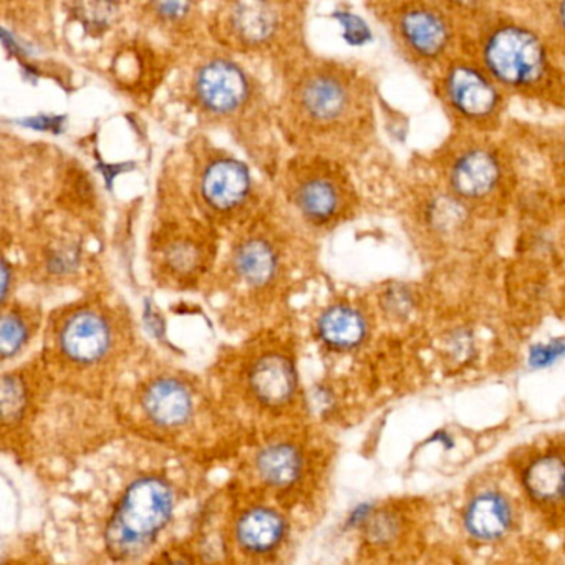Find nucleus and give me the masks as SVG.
Returning <instances> with one entry per match:
<instances>
[{"mask_svg": "<svg viewBox=\"0 0 565 565\" xmlns=\"http://www.w3.org/2000/svg\"><path fill=\"white\" fill-rule=\"evenodd\" d=\"M9 289V267L8 263H4V269H2V290H4V297L8 296Z\"/></svg>", "mask_w": 565, "mask_h": 565, "instance_id": "27", "label": "nucleus"}, {"mask_svg": "<svg viewBox=\"0 0 565 565\" xmlns=\"http://www.w3.org/2000/svg\"><path fill=\"white\" fill-rule=\"evenodd\" d=\"M512 522L511 505L498 492H482L466 509L465 525L479 541H494L508 532Z\"/></svg>", "mask_w": 565, "mask_h": 565, "instance_id": "15", "label": "nucleus"}, {"mask_svg": "<svg viewBox=\"0 0 565 565\" xmlns=\"http://www.w3.org/2000/svg\"><path fill=\"white\" fill-rule=\"evenodd\" d=\"M120 12L121 0H75V15L94 35L108 31Z\"/></svg>", "mask_w": 565, "mask_h": 565, "instance_id": "21", "label": "nucleus"}, {"mask_svg": "<svg viewBox=\"0 0 565 565\" xmlns=\"http://www.w3.org/2000/svg\"><path fill=\"white\" fill-rule=\"evenodd\" d=\"M2 406H4V418L14 419L24 408V388L14 379L4 380L2 390Z\"/></svg>", "mask_w": 565, "mask_h": 565, "instance_id": "23", "label": "nucleus"}, {"mask_svg": "<svg viewBox=\"0 0 565 565\" xmlns=\"http://www.w3.org/2000/svg\"><path fill=\"white\" fill-rule=\"evenodd\" d=\"M207 0H131L135 21L184 51L201 44L206 31Z\"/></svg>", "mask_w": 565, "mask_h": 565, "instance_id": "8", "label": "nucleus"}, {"mask_svg": "<svg viewBox=\"0 0 565 565\" xmlns=\"http://www.w3.org/2000/svg\"><path fill=\"white\" fill-rule=\"evenodd\" d=\"M110 327L100 313L84 310L74 313L61 332L62 352L77 363H94L107 353Z\"/></svg>", "mask_w": 565, "mask_h": 565, "instance_id": "10", "label": "nucleus"}, {"mask_svg": "<svg viewBox=\"0 0 565 565\" xmlns=\"http://www.w3.org/2000/svg\"><path fill=\"white\" fill-rule=\"evenodd\" d=\"M455 4H458L459 8H478L479 4H482L484 0H451Z\"/></svg>", "mask_w": 565, "mask_h": 565, "instance_id": "26", "label": "nucleus"}, {"mask_svg": "<svg viewBox=\"0 0 565 565\" xmlns=\"http://www.w3.org/2000/svg\"><path fill=\"white\" fill-rule=\"evenodd\" d=\"M280 138L299 153L333 158L362 128L366 95L355 72L307 54L280 72Z\"/></svg>", "mask_w": 565, "mask_h": 565, "instance_id": "2", "label": "nucleus"}, {"mask_svg": "<svg viewBox=\"0 0 565 565\" xmlns=\"http://www.w3.org/2000/svg\"><path fill=\"white\" fill-rule=\"evenodd\" d=\"M170 486L158 478L138 479L121 499L107 529V547L118 558L141 554L170 521Z\"/></svg>", "mask_w": 565, "mask_h": 565, "instance_id": "4", "label": "nucleus"}, {"mask_svg": "<svg viewBox=\"0 0 565 565\" xmlns=\"http://www.w3.org/2000/svg\"><path fill=\"white\" fill-rule=\"evenodd\" d=\"M561 21H562V25H564V29H565V0H564V4H562V8H561Z\"/></svg>", "mask_w": 565, "mask_h": 565, "instance_id": "28", "label": "nucleus"}, {"mask_svg": "<svg viewBox=\"0 0 565 565\" xmlns=\"http://www.w3.org/2000/svg\"><path fill=\"white\" fill-rule=\"evenodd\" d=\"M188 52L174 81L178 102L201 127L230 135L257 163L273 164L279 154V125L263 81L244 58L214 42Z\"/></svg>", "mask_w": 565, "mask_h": 565, "instance_id": "1", "label": "nucleus"}, {"mask_svg": "<svg viewBox=\"0 0 565 565\" xmlns=\"http://www.w3.org/2000/svg\"><path fill=\"white\" fill-rule=\"evenodd\" d=\"M319 333L330 347L353 349L365 339L366 322L352 307L337 306L320 317Z\"/></svg>", "mask_w": 565, "mask_h": 565, "instance_id": "17", "label": "nucleus"}, {"mask_svg": "<svg viewBox=\"0 0 565 565\" xmlns=\"http://www.w3.org/2000/svg\"><path fill=\"white\" fill-rule=\"evenodd\" d=\"M562 498L565 499V478H564V488H562Z\"/></svg>", "mask_w": 565, "mask_h": 565, "instance_id": "29", "label": "nucleus"}, {"mask_svg": "<svg viewBox=\"0 0 565 565\" xmlns=\"http://www.w3.org/2000/svg\"><path fill=\"white\" fill-rule=\"evenodd\" d=\"M282 174L287 196L310 223H332L349 206V180L333 158L296 151Z\"/></svg>", "mask_w": 565, "mask_h": 565, "instance_id": "5", "label": "nucleus"}, {"mask_svg": "<svg viewBox=\"0 0 565 565\" xmlns=\"http://www.w3.org/2000/svg\"><path fill=\"white\" fill-rule=\"evenodd\" d=\"M254 395L264 405L279 406L289 402L296 390V373L286 356L270 353L257 360L250 372Z\"/></svg>", "mask_w": 565, "mask_h": 565, "instance_id": "14", "label": "nucleus"}, {"mask_svg": "<svg viewBox=\"0 0 565 565\" xmlns=\"http://www.w3.org/2000/svg\"><path fill=\"white\" fill-rule=\"evenodd\" d=\"M307 9V0H213L206 31L220 47L280 74L310 54Z\"/></svg>", "mask_w": 565, "mask_h": 565, "instance_id": "3", "label": "nucleus"}, {"mask_svg": "<svg viewBox=\"0 0 565 565\" xmlns=\"http://www.w3.org/2000/svg\"><path fill=\"white\" fill-rule=\"evenodd\" d=\"M347 29V38H349L350 42H355V44H362V42H366L370 39V31L366 28L365 22L362 19L353 18V15H349L347 21L343 22Z\"/></svg>", "mask_w": 565, "mask_h": 565, "instance_id": "25", "label": "nucleus"}, {"mask_svg": "<svg viewBox=\"0 0 565 565\" xmlns=\"http://www.w3.org/2000/svg\"><path fill=\"white\" fill-rule=\"evenodd\" d=\"M257 471L267 484L287 488L299 479L302 459L294 446H267L257 458Z\"/></svg>", "mask_w": 565, "mask_h": 565, "instance_id": "19", "label": "nucleus"}, {"mask_svg": "<svg viewBox=\"0 0 565 565\" xmlns=\"http://www.w3.org/2000/svg\"><path fill=\"white\" fill-rule=\"evenodd\" d=\"M446 95L452 108L469 120H484L498 108V90L476 68L458 65L446 77Z\"/></svg>", "mask_w": 565, "mask_h": 565, "instance_id": "9", "label": "nucleus"}, {"mask_svg": "<svg viewBox=\"0 0 565 565\" xmlns=\"http://www.w3.org/2000/svg\"><path fill=\"white\" fill-rule=\"evenodd\" d=\"M28 339V329H25V322L21 317L15 313H6L2 319V330H0V350H2V356L9 359V356L15 355Z\"/></svg>", "mask_w": 565, "mask_h": 565, "instance_id": "22", "label": "nucleus"}, {"mask_svg": "<svg viewBox=\"0 0 565 565\" xmlns=\"http://www.w3.org/2000/svg\"><path fill=\"white\" fill-rule=\"evenodd\" d=\"M484 62L492 77L511 87L534 84L545 71V51L532 32L498 29L484 45Z\"/></svg>", "mask_w": 565, "mask_h": 565, "instance_id": "7", "label": "nucleus"}, {"mask_svg": "<svg viewBox=\"0 0 565 565\" xmlns=\"http://www.w3.org/2000/svg\"><path fill=\"white\" fill-rule=\"evenodd\" d=\"M194 190L207 210L231 214L246 206L254 194L249 167L210 138H193L188 145Z\"/></svg>", "mask_w": 565, "mask_h": 565, "instance_id": "6", "label": "nucleus"}, {"mask_svg": "<svg viewBox=\"0 0 565 565\" xmlns=\"http://www.w3.org/2000/svg\"><path fill=\"white\" fill-rule=\"evenodd\" d=\"M282 518L270 509H253L241 518L237 539L250 552H267L276 547L284 537Z\"/></svg>", "mask_w": 565, "mask_h": 565, "instance_id": "16", "label": "nucleus"}, {"mask_svg": "<svg viewBox=\"0 0 565 565\" xmlns=\"http://www.w3.org/2000/svg\"><path fill=\"white\" fill-rule=\"evenodd\" d=\"M237 274L250 286H264L273 279L277 269L276 250L259 237L241 244L234 257Z\"/></svg>", "mask_w": 565, "mask_h": 565, "instance_id": "18", "label": "nucleus"}, {"mask_svg": "<svg viewBox=\"0 0 565 565\" xmlns=\"http://www.w3.org/2000/svg\"><path fill=\"white\" fill-rule=\"evenodd\" d=\"M565 462L558 456H542L529 465L524 472V486L535 501H554L564 488Z\"/></svg>", "mask_w": 565, "mask_h": 565, "instance_id": "20", "label": "nucleus"}, {"mask_svg": "<svg viewBox=\"0 0 565 565\" xmlns=\"http://www.w3.org/2000/svg\"><path fill=\"white\" fill-rule=\"evenodd\" d=\"M398 32L409 51L419 57L435 58L448 47V24L438 12L428 8H413L399 15Z\"/></svg>", "mask_w": 565, "mask_h": 565, "instance_id": "11", "label": "nucleus"}, {"mask_svg": "<svg viewBox=\"0 0 565 565\" xmlns=\"http://www.w3.org/2000/svg\"><path fill=\"white\" fill-rule=\"evenodd\" d=\"M562 355H565V342L564 340H554L545 345H535L529 353V363L534 369H545Z\"/></svg>", "mask_w": 565, "mask_h": 565, "instance_id": "24", "label": "nucleus"}, {"mask_svg": "<svg viewBox=\"0 0 565 565\" xmlns=\"http://www.w3.org/2000/svg\"><path fill=\"white\" fill-rule=\"evenodd\" d=\"M145 412L167 428L184 425L193 413V399L186 386L178 380L163 379L150 385L145 393Z\"/></svg>", "mask_w": 565, "mask_h": 565, "instance_id": "13", "label": "nucleus"}, {"mask_svg": "<svg viewBox=\"0 0 565 565\" xmlns=\"http://www.w3.org/2000/svg\"><path fill=\"white\" fill-rule=\"evenodd\" d=\"M501 168L491 151L475 148L466 151L451 170L452 190L468 200L488 196L498 186Z\"/></svg>", "mask_w": 565, "mask_h": 565, "instance_id": "12", "label": "nucleus"}]
</instances>
